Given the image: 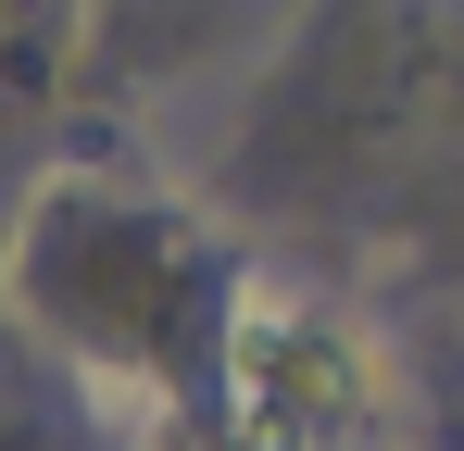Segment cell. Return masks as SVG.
I'll return each instance as SVG.
<instances>
[{"instance_id": "1", "label": "cell", "mask_w": 464, "mask_h": 451, "mask_svg": "<svg viewBox=\"0 0 464 451\" xmlns=\"http://www.w3.org/2000/svg\"><path fill=\"white\" fill-rule=\"evenodd\" d=\"M352 414H364L352 351L314 326L302 301L251 289V301H238V439H251V451H339Z\"/></svg>"}]
</instances>
